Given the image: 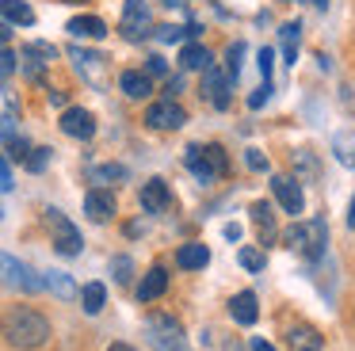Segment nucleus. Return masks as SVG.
Listing matches in <instances>:
<instances>
[{
  "label": "nucleus",
  "instance_id": "obj_30",
  "mask_svg": "<svg viewBox=\"0 0 355 351\" xmlns=\"http://www.w3.org/2000/svg\"><path fill=\"white\" fill-rule=\"evenodd\" d=\"M241 58H245V42H233L225 50V76H230V84L241 76Z\"/></svg>",
  "mask_w": 355,
  "mask_h": 351
},
{
  "label": "nucleus",
  "instance_id": "obj_25",
  "mask_svg": "<svg viewBox=\"0 0 355 351\" xmlns=\"http://www.w3.org/2000/svg\"><path fill=\"white\" fill-rule=\"evenodd\" d=\"M332 153H336L340 164L355 172V130H340V134L332 137Z\"/></svg>",
  "mask_w": 355,
  "mask_h": 351
},
{
  "label": "nucleus",
  "instance_id": "obj_13",
  "mask_svg": "<svg viewBox=\"0 0 355 351\" xmlns=\"http://www.w3.org/2000/svg\"><path fill=\"white\" fill-rule=\"evenodd\" d=\"M85 214L92 221H111V218H115V195L103 191V187H92L85 195Z\"/></svg>",
  "mask_w": 355,
  "mask_h": 351
},
{
  "label": "nucleus",
  "instance_id": "obj_23",
  "mask_svg": "<svg viewBox=\"0 0 355 351\" xmlns=\"http://www.w3.org/2000/svg\"><path fill=\"white\" fill-rule=\"evenodd\" d=\"M0 15H4V23H19V27L35 23V12L27 0H0Z\"/></svg>",
  "mask_w": 355,
  "mask_h": 351
},
{
  "label": "nucleus",
  "instance_id": "obj_29",
  "mask_svg": "<svg viewBox=\"0 0 355 351\" xmlns=\"http://www.w3.org/2000/svg\"><path fill=\"white\" fill-rule=\"evenodd\" d=\"M298 23H283V31H279V38H283V58L286 65H294V58H298Z\"/></svg>",
  "mask_w": 355,
  "mask_h": 351
},
{
  "label": "nucleus",
  "instance_id": "obj_6",
  "mask_svg": "<svg viewBox=\"0 0 355 351\" xmlns=\"http://www.w3.org/2000/svg\"><path fill=\"white\" fill-rule=\"evenodd\" d=\"M123 38L126 42H141L149 35V4L146 0H126L123 4Z\"/></svg>",
  "mask_w": 355,
  "mask_h": 351
},
{
  "label": "nucleus",
  "instance_id": "obj_41",
  "mask_svg": "<svg viewBox=\"0 0 355 351\" xmlns=\"http://www.w3.org/2000/svg\"><path fill=\"white\" fill-rule=\"evenodd\" d=\"M54 53H58V50H54L50 42H31V46H27V58H46V61H50Z\"/></svg>",
  "mask_w": 355,
  "mask_h": 351
},
{
  "label": "nucleus",
  "instance_id": "obj_42",
  "mask_svg": "<svg viewBox=\"0 0 355 351\" xmlns=\"http://www.w3.org/2000/svg\"><path fill=\"white\" fill-rule=\"evenodd\" d=\"M157 38H161V42H180L184 31H180V27H157Z\"/></svg>",
  "mask_w": 355,
  "mask_h": 351
},
{
  "label": "nucleus",
  "instance_id": "obj_14",
  "mask_svg": "<svg viewBox=\"0 0 355 351\" xmlns=\"http://www.w3.org/2000/svg\"><path fill=\"white\" fill-rule=\"evenodd\" d=\"M164 290H168V267L153 264L146 271V279H141V286H138V302H157Z\"/></svg>",
  "mask_w": 355,
  "mask_h": 351
},
{
  "label": "nucleus",
  "instance_id": "obj_5",
  "mask_svg": "<svg viewBox=\"0 0 355 351\" xmlns=\"http://www.w3.org/2000/svg\"><path fill=\"white\" fill-rule=\"evenodd\" d=\"M46 225H50V233H54V248H58V256H80V248H85V237H80V229L73 225L69 218H65L62 210H54L50 206L46 214Z\"/></svg>",
  "mask_w": 355,
  "mask_h": 351
},
{
  "label": "nucleus",
  "instance_id": "obj_51",
  "mask_svg": "<svg viewBox=\"0 0 355 351\" xmlns=\"http://www.w3.org/2000/svg\"><path fill=\"white\" fill-rule=\"evenodd\" d=\"M65 4H85V0H65Z\"/></svg>",
  "mask_w": 355,
  "mask_h": 351
},
{
  "label": "nucleus",
  "instance_id": "obj_7",
  "mask_svg": "<svg viewBox=\"0 0 355 351\" xmlns=\"http://www.w3.org/2000/svg\"><path fill=\"white\" fill-rule=\"evenodd\" d=\"M146 122H149V130H180L187 122V111L176 99H161V103H149Z\"/></svg>",
  "mask_w": 355,
  "mask_h": 351
},
{
  "label": "nucleus",
  "instance_id": "obj_32",
  "mask_svg": "<svg viewBox=\"0 0 355 351\" xmlns=\"http://www.w3.org/2000/svg\"><path fill=\"white\" fill-rule=\"evenodd\" d=\"M263 264H268V259H263L260 248H241V267H245V271H263Z\"/></svg>",
  "mask_w": 355,
  "mask_h": 351
},
{
  "label": "nucleus",
  "instance_id": "obj_48",
  "mask_svg": "<svg viewBox=\"0 0 355 351\" xmlns=\"http://www.w3.org/2000/svg\"><path fill=\"white\" fill-rule=\"evenodd\" d=\"M347 229H355V198H352V206H347Z\"/></svg>",
  "mask_w": 355,
  "mask_h": 351
},
{
  "label": "nucleus",
  "instance_id": "obj_9",
  "mask_svg": "<svg viewBox=\"0 0 355 351\" xmlns=\"http://www.w3.org/2000/svg\"><path fill=\"white\" fill-rule=\"evenodd\" d=\"M271 195L279 198V206H283L286 214H302L306 210V195H302V183L291 180V176H275L271 180Z\"/></svg>",
  "mask_w": 355,
  "mask_h": 351
},
{
  "label": "nucleus",
  "instance_id": "obj_3",
  "mask_svg": "<svg viewBox=\"0 0 355 351\" xmlns=\"http://www.w3.org/2000/svg\"><path fill=\"white\" fill-rule=\"evenodd\" d=\"M146 340L157 351H191V343L184 336V325L176 317H168V313H157V317L146 320Z\"/></svg>",
  "mask_w": 355,
  "mask_h": 351
},
{
  "label": "nucleus",
  "instance_id": "obj_49",
  "mask_svg": "<svg viewBox=\"0 0 355 351\" xmlns=\"http://www.w3.org/2000/svg\"><path fill=\"white\" fill-rule=\"evenodd\" d=\"M107 351H138V348H130V343H111Z\"/></svg>",
  "mask_w": 355,
  "mask_h": 351
},
{
  "label": "nucleus",
  "instance_id": "obj_36",
  "mask_svg": "<svg viewBox=\"0 0 355 351\" xmlns=\"http://www.w3.org/2000/svg\"><path fill=\"white\" fill-rule=\"evenodd\" d=\"M268 96H271V80H263L260 88H256L252 96H248V107H252V111H260V107L268 103Z\"/></svg>",
  "mask_w": 355,
  "mask_h": 351
},
{
  "label": "nucleus",
  "instance_id": "obj_27",
  "mask_svg": "<svg viewBox=\"0 0 355 351\" xmlns=\"http://www.w3.org/2000/svg\"><path fill=\"white\" fill-rule=\"evenodd\" d=\"M88 176H92V183H100V187H107V183H123L130 172H126V164H96Z\"/></svg>",
  "mask_w": 355,
  "mask_h": 351
},
{
  "label": "nucleus",
  "instance_id": "obj_46",
  "mask_svg": "<svg viewBox=\"0 0 355 351\" xmlns=\"http://www.w3.org/2000/svg\"><path fill=\"white\" fill-rule=\"evenodd\" d=\"M252 351H275V348H271L268 340H260V336H256V340H252Z\"/></svg>",
  "mask_w": 355,
  "mask_h": 351
},
{
  "label": "nucleus",
  "instance_id": "obj_17",
  "mask_svg": "<svg viewBox=\"0 0 355 351\" xmlns=\"http://www.w3.org/2000/svg\"><path fill=\"white\" fill-rule=\"evenodd\" d=\"M230 317L237 320V325H256V317H260V309H256V294L252 290H241V294H233L230 302Z\"/></svg>",
  "mask_w": 355,
  "mask_h": 351
},
{
  "label": "nucleus",
  "instance_id": "obj_2",
  "mask_svg": "<svg viewBox=\"0 0 355 351\" xmlns=\"http://www.w3.org/2000/svg\"><path fill=\"white\" fill-rule=\"evenodd\" d=\"M283 244L294 252V256H302V259H309V264H317V259L324 256V244H329V225H324V218L294 221V225L283 233Z\"/></svg>",
  "mask_w": 355,
  "mask_h": 351
},
{
  "label": "nucleus",
  "instance_id": "obj_47",
  "mask_svg": "<svg viewBox=\"0 0 355 351\" xmlns=\"http://www.w3.org/2000/svg\"><path fill=\"white\" fill-rule=\"evenodd\" d=\"M50 103H54V107H65V92H50Z\"/></svg>",
  "mask_w": 355,
  "mask_h": 351
},
{
  "label": "nucleus",
  "instance_id": "obj_21",
  "mask_svg": "<svg viewBox=\"0 0 355 351\" xmlns=\"http://www.w3.org/2000/svg\"><path fill=\"white\" fill-rule=\"evenodd\" d=\"M286 343H291V351H321L324 348L321 336H317V328H309V325L291 328V332H286Z\"/></svg>",
  "mask_w": 355,
  "mask_h": 351
},
{
  "label": "nucleus",
  "instance_id": "obj_52",
  "mask_svg": "<svg viewBox=\"0 0 355 351\" xmlns=\"http://www.w3.org/2000/svg\"><path fill=\"white\" fill-rule=\"evenodd\" d=\"M313 4H321V8H324V4H329V0H313Z\"/></svg>",
  "mask_w": 355,
  "mask_h": 351
},
{
  "label": "nucleus",
  "instance_id": "obj_31",
  "mask_svg": "<svg viewBox=\"0 0 355 351\" xmlns=\"http://www.w3.org/2000/svg\"><path fill=\"white\" fill-rule=\"evenodd\" d=\"M111 275H115L119 286H130V279H134V259H130V256H115V259H111Z\"/></svg>",
  "mask_w": 355,
  "mask_h": 351
},
{
  "label": "nucleus",
  "instance_id": "obj_39",
  "mask_svg": "<svg viewBox=\"0 0 355 351\" xmlns=\"http://www.w3.org/2000/svg\"><path fill=\"white\" fill-rule=\"evenodd\" d=\"M294 160H298V168H302V176H309V180H313V176H317V160H313V157H309V153H306V149H302V153H294Z\"/></svg>",
  "mask_w": 355,
  "mask_h": 351
},
{
  "label": "nucleus",
  "instance_id": "obj_16",
  "mask_svg": "<svg viewBox=\"0 0 355 351\" xmlns=\"http://www.w3.org/2000/svg\"><path fill=\"white\" fill-rule=\"evenodd\" d=\"M119 84H123L126 99H149V92H153V76H146L141 69H126V73L119 76Z\"/></svg>",
  "mask_w": 355,
  "mask_h": 351
},
{
  "label": "nucleus",
  "instance_id": "obj_35",
  "mask_svg": "<svg viewBox=\"0 0 355 351\" xmlns=\"http://www.w3.org/2000/svg\"><path fill=\"white\" fill-rule=\"evenodd\" d=\"M256 69H260V76H263V80H271V69H275V53H271L268 46H263V50L256 53Z\"/></svg>",
  "mask_w": 355,
  "mask_h": 351
},
{
  "label": "nucleus",
  "instance_id": "obj_43",
  "mask_svg": "<svg viewBox=\"0 0 355 351\" xmlns=\"http://www.w3.org/2000/svg\"><path fill=\"white\" fill-rule=\"evenodd\" d=\"M0 191H12V172L4 164V157H0Z\"/></svg>",
  "mask_w": 355,
  "mask_h": 351
},
{
  "label": "nucleus",
  "instance_id": "obj_11",
  "mask_svg": "<svg viewBox=\"0 0 355 351\" xmlns=\"http://www.w3.org/2000/svg\"><path fill=\"white\" fill-rule=\"evenodd\" d=\"M62 134L77 137V142H88V137L96 134L92 111H85V107H65V111H62Z\"/></svg>",
  "mask_w": 355,
  "mask_h": 351
},
{
  "label": "nucleus",
  "instance_id": "obj_28",
  "mask_svg": "<svg viewBox=\"0 0 355 351\" xmlns=\"http://www.w3.org/2000/svg\"><path fill=\"white\" fill-rule=\"evenodd\" d=\"M202 157H207V164H210V172H214V180L230 176V157H225L222 145H207V149H202Z\"/></svg>",
  "mask_w": 355,
  "mask_h": 351
},
{
  "label": "nucleus",
  "instance_id": "obj_4",
  "mask_svg": "<svg viewBox=\"0 0 355 351\" xmlns=\"http://www.w3.org/2000/svg\"><path fill=\"white\" fill-rule=\"evenodd\" d=\"M0 286L4 290H19V294H39L42 286V275H35L24 259L8 256V252H0Z\"/></svg>",
  "mask_w": 355,
  "mask_h": 351
},
{
  "label": "nucleus",
  "instance_id": "obj_19",
  "mask_svg": "<svg viewBox=\"0 0 355 351\" xmlns=\"http://www.w3.org/2000/svg\"><path fill=\"white\" fill-rule=\"evenodd\" d=\"M180 65L191 69V73H202L207 65H214V53H210L202 42H187L184 50H180Z\"/></svg>",
  "mask_w": 355,
  "mask_h": 351
},
{
  "label": "nucleus",
  "instance_id": "obj_44",
  "mask_svg": "<svg viewBox=\"0 0 355 351\" xmlns=\"http://www.w3.org/2000/svg\"><path fill=\"white\" fill-rule=\"evenodd\" d=\"M225 241H241V225H237V221H230V225H225Z\"/></svg>",
  "mask_w": 355,
  "mask_h": 351
},
{
  "label": "nucleus",
  "instance_id": "obj_1",
  "mask_svg": "<svg viewBox=\"0 0 355 351\" xmlns=\"http://www.w3.org/2000/svg\"><path fill=\"white\" fill-rule=\"evenodd\" d=\"M0 336L16 351H39L50 343L54 328H50L46 313L31 309V305H8V309L0 313Z\"/></svg>",
  "mask_w": 355,
  "mask_h": 351
},
{
  "label": "nucleus",
  "instance_id": "obj_8",
  "mask_svg": "<svg viewBox=\"0 0 355 351\" xmlns=\"http://www.w3.org/2000/svg\"><path fill=\"white\" fill-rule=\"evenodd\" d=\"M69 58H73V65H77V73L85 76L92 88H103V84H107V69H103V58L96 50H80V46H73Z\"/></svg>",
  "mask_w": 355,
  "mask_h": 351
},
{
  "label": "nucleus",
  "instance_id": "obj_26",
  "mask_svg": "<svg viewBox=\"0 0 355 351\" xmlns=\"http://www.w3.org/2000/svg\"><path fill=\"white\" fill-rule=\"evenodd\" d=\"M252 221L260 225V241H271L275 237V214H271V203H252Z\"/></svg>",
  "mask_w": 355,
  "mask_h": 351
},
{
  "label": "nucleus",
  "instance_id": "obj_40",
  "mask_svg": "<svg viewBox=\"0 0 355 351\" xmlns=\"http://www.w3.org/2000/svg\"><path fill=\"white\" fill-rule=\"evenodd\" d=\"M245 164L252 168V172H268V157H263L260 149H248V157H245Z\"/></svg>",
  "mask_w": 355,
  "mask_h": 351
},
{
  "label": "nucleus",
  "instance_id": "obj_12",
  "mask_svg": "<svg viewBox=\"0 0 355 351\" xmlns=\"http://www.w3.org/2000/svg\"><path fill=\"white\" fill-rule=\"evenodd\" d=\"M141 210L146 214H168L172 210V191L164 180H149L141 187Z\"/></svg>",
  "mask_w": 355,
  "mask_h": 351
},
{
  "label": "nucleus",
  "instance_id": "obj_45",
  "mask_svg": "<svg viewBox=\"0 0 355 351\" xmlns=\"http://www.w3.org/2000/svg\"><path fill=\"white\" fill-rule=\"evenodd\" d=\"M8 38H12V23H0V46H8Z\"/></svg>",
  "mask_w": 355,
  "mask_h": 351
},
{
  "label": "nucleus",
  "instance_id": "obj_18",
  "mask_svg": "<svg viewBox=\"0 0 355 351\" xmlns=\"http://www.w3.org/2000/svg\"><path fill=\"white\" fill-rule=\"evenodd\" d=\"M42 286H46L54 298H62V302H73V298L80 294V286L73 282V275H65V271H46L42 275Z\"/></svg>",
  "mask_w": 355,
  "mask_h": 351
},
{
  "label": "nucleus",
  "instance_id": "obj_50",
  "mask_svg": "<svg viewBox=\"0 0 355 351\" xmlns=\"http://www.w3.org/2000/svg\"><path fill=\"white\" fill-rule=\"evenodd\" d=\"M225 351H245V348H241L237 340H230V343H225Z\"/></svg>",
  "mask_w": 355,
  "mask_h": 351
},
{
  "label": "nucleus",
  "instance_id": "obj_20",
  "mask_svg": "<svg viewBox=\"0 0 355 351\" xmlns=\"http://www.w3.org/2000/svg\"><path fill=\"white\" fill-rule=\"evenodd\" d=\"M69 31L73 38H103L107 35V23L100 19V15H77V19H69Z\"/></svg>",
  "mask_w": 355,
  "mask_h": 351
},
{
  "label": "nucleus",
  "instance_id": "obj_10",
  "mask_svg": "<svg viewBox=\"0 0 355 351\" xmlns=\"http://www.w3.org/2000/svg\"><path fill=\"white\" fill-rule=\"evenodd\" d=\"M202 96H207L218 111H225V107H230V76H225L218 65L202 69Z\"/></svg>",
  "mask_w": 355,
  "mask_h": 351
},
{
  "label": "nucleus",
  "instance_id": "obj_53",
  "mask_svg": "<svg viewBox=\"0 0 355 351\" xmlns=\"http://www.w3.org/2000/svg\"><path fill=\"white\" fill-rule=\"evenodd\" d=\"M164 4H180V0H164Z\"/></svg>",
  "mask_w": 355,
  "mask_h": 351
},
{
  "label": "nucleus",
  "instance_id": "obj_24",
  "mask_svg": "<svg viewBox=\"0 0 355 351\" xmlns=\"http://www.w3.org/2000/svg\"><path fill=\"white\" fill-rule=\"evenodd\" d=\"M77 298H80V305H85L88 317H96V313L107 305V286H103V282H88V286H80Z\"/></svg>",
  "mask_w": 355,
  "mask_h": 351
},
{
  "label": "nucleus",
  "instance_id": "obj_38",
  "mask_svg": "<svg viewBox=\"0 0 355 351\" xmlns=\"http://www.w3.org/2000/svg\"><path fill=\"white\" fill-rule=\"evenodd\" d=\"M16 73V53L8 46H0V76H12Z\"/></svg>",
  "mask_w": 355,
  "mask_h": 351
},
{
  "label": "nucleus",
  "instance_id": "obj_15",
  "mask_svg": "<svg viewBox=\"0 0 355 351\" xmlns=\"http://www.w3.org/2000/svg\"><path fill=\"white\" fill-rule=\"evenodd\" d=\"M176 264L184 267V271H202V267L210 264V248H207V244H199V241H187V244H180Z\"/></svg>",
  "mask_w": 355,
  "mask_h": 351
},
{
  "label": "nucleus",
  "instance_id": "obj_34",
  "mask_svg": "<svg viewBox=\"0 0 355 351\" xmlns=\"http://www.w3.org/2000/svg\"><path fill=\"white\" fill-rule=\"evenodd\" d=\"M8 153H12V160H27V153H31V142H27V137L8 134Z\"/></svg>",
  "mask_w": 355,
  "mask_h": 351
},
{
  "label": "nucleus",
  "instance_id": "obj_33",
  "mask_svg": "<svg viewBox=\"0 0 355 351\" xmlns=\"http://www.w3.org/2000/svg\"><path fill=\"white\" fill-rule=\"evenodd\" d=\"M24 164L31 168V172H46V164H50V149H46V145H42V149H31Z\"/></svg>",
  "mask_w": 355,
  "mask_h": 351
},
{
  "label": "nucleus",
  "instance_id": "obj_37",
  "mask_svg": "<svg viewBox=\"0 0 355 351\" xmlns=\"http://www.w3.org/2000/svg\"><path fill=\"white\" fill-rule=\"evenodd\" d=\"M168 73V61L161 58V53H153V58H146V76H164Z\"/></svg>",
  "mask_w": 355,
  "mask_h": 351
},
{
  "label": "nucleus",
  "instance_id": "obj_22",
  "mask_svg": "<svg viewBox=\"0 0 355 351\" xmlns=\"http://www.w3.org/2000/svg\"><path fill=\"white\" fill-rule=\"evenodd\" d=\"M184 164H187V172H191L199 183H214V172H210L207 157H202V145H187V153H184Z\"/></svg>",
  "mask_w": 355,
  "mask_h": 351
}]
</instances>
